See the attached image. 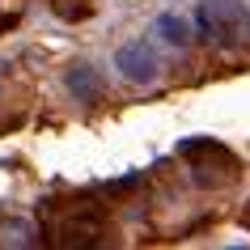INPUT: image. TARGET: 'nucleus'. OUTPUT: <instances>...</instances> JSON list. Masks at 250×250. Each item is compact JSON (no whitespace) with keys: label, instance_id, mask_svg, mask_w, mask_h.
<instances>
[{"label":"nucleus","instance_id":"obj_5","mask_svg":"<svg viewBox=\"0 0 250 250\" xmlns=\"http://www.w3.org/2000/svg\"><path fill=\"white\" fill-rule=\"evenodd\" d=\"M68 89H72V98H81V102H98L102 98V77H98V68L89 64H77V68H68Z\"/></svg>","mask_w":250,"mask_h":250},{"label":"nucleus","instance_id":"obj_7","mask_svg":"<svg viewBox=\"0 0 250 250\" xmlns=\"http://www.w3.org/2000/svg\"><path fill=\"white\" fill-rule=\"evenodd\" d=\"M51 13L60 17V21H85V17L93 13L89 0H51Z\"/></svg>","mask_w":250,"mask_h":250},{"label":"nucleus","instance_id":"obj_3","mask_svg":"<svg viewBox=\"0 0 250 250\" xmlns=\"http://www.w3.org/2000/svg\"><path fill=\"white\" fill-rule=\"evenodd\" d=\"M115 68L132 81V85H153L157 72H161V60H157V51H153L148 39H132V42H123L115 51Z\"/></svg>","mask_w":250,"mask_h":250},{"label":"nucleus","instance_id":"obj_4","mask_svg":"<svg viewBox=\"0 0 250 250\" xmlns=\"http://www.w3.org/2000/svg\"><path fill=\"white\" fill-rule=\"evenodd\" d=\"M153 34H157L166 47H174V51H187V47H191V21H187L183 13H161L157 21H153Z\"/></svg>","mask_w":250,"mask_h":250},{"label":"nucleus","instance_id":"obj_2","mask_svg":"<svg viewBox=\"0 0 250 250\" xmlns=\"http://www.w3.org/2000/svg\"><path fill=\"white\" fill-rule=\"evenodd\" d=\"M178 153L191 161V178L199 187H229L237 178V157L216 140H183Z\"/></svg>","mask_w":250,"mask_h":250},{"label":"nucleus","instance_id":"obj_8","mask_svg":"<svg viewBox=\"0 0 250 250\" xmlns=\"http://www.w3.org/2000/svg\"><path fill=\"white\" fill-rule=\"evenodd\" d=\"M21 21V0H0V34Z\"/></svg>","mask_w":250,"mask_h":250},{"label":"nucleus","instance_id":"obj_1","mask_svg":"<svg viewBox=\"0 0 250 250\" xmlns=\"http://www.w3.org/2000/svg\"><path fill=\"white\" fill-rule=\"evenodd\" d=\"M195 26L216 47H237L250 34V9L246 0H199Z\"/></svg>","mask_w":250,"mask_h":250},{"label":"nucleus","instance_id":"obj_6","mask_svg":"<svg viewBox=\"0 0 250 250\" xmlns=\"http://www.w3.org/2000/svg\"><path fill=\"white\" fill-rule=\"evenodd\" d=\"M0 246H39V233H34V225L30 221H0Z\"/></svg>","mask_w":250,"mask_h":250}]
</instances>
